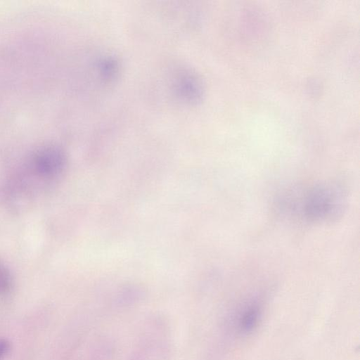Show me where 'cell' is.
I'll return each mask as SVG.
<instances>
[{"instance_id":"6da1fadb","label":"cell","mask_w":360,"mask_h":360,"mask_svg":"<svg viewBox=\"0 0 360 360\" xmlns=\"http://www.w3.org/2000/svg\"><path fill=\"white\" fill-rule=\"evenodd\" d=\"M170 353L169 326L155 315L143 323L127 360H169Z\"/></svg>"},{"instance_id":"7a4b0ae2","label":"cell","mask_w":360,"mask_h":360,"mask_svg":"<svg viewBox=\"0 0 360 360\" xmlns=\"http://www.w3.org/2000/svg\"><path fill=\"white\" fill-rule=\"evenodd\" d=\"M334 189L319 187L308 191L301 202V212L309 219H321L337 210L339 197Z\"/></svg>"},{"instance_id":"3957f363","label":"cell","mask_w":360,"mask_h":360,"mask_svg":"<svg viewBox=\"0 0 360 360\" xmlns=\"http://www.w3.org/2000/svg\"><path fill=\"white\" fill-rule=\"evenodd\" d=\"M262 314V304L256 300L249 301L240 306L233 313L232 326L238 334L248 335L259 326Z\"/></svg>"},{"instance_id":"277c9868","label":"cell","mask_w":360,"mask_h":360,"mask_svg":"<svg viewBox=\"0 0 360 360\" xmlns=\"http://www.w3.org/2000/svg\"><path fill=\"white\" fill-rule=\"evenodd\" d=\"M64 161V155L60 149L56 146H46L37 153L34 165L40 174L51 176L62 169Z\"/></svg>"},{"instance_id":"5b68a950","label":"cell","mask_w":360,"mask_h":360,"mask_svg":"<svg viewBox=\"0 0 360 360\" xmlns=\"http://www.w3.org/2000/svg\"><path fill=\"white\" fill-rule=\"evenodd\" d=\"M175 90L184 101L192 103L200 101L204 92L202 83L198 75L187 70L177 76Z\"/></svg>"},{"instance_id":"8992f818","label":"cell","mask_w":360,"mask_h":360,"mask_svg":"<svg viewBox=\"0 0 360 360\" xmlns=\"http://www.w3.org/2000/svg\"><path fill=\"white\" fill-rule=\"evenodd\" d=\"M116 354L114 342L108 337L96 340L90 346L87 360H113Z\"/></svg>"},{"instance_id":"52a82bcc","label":"cell","mask_w":360,"mask_h":360,"mask_svg":"<svg viewBox=\"0 0 360 360\" xmlns=\"http://www.w3.org/2000/svg\"><path fill=\"white\" fill-rule=\"evenodd\" d=\"M98 68L103 78L107 79H114L119 72L118 62L112 56L102 58L98 63Z\"/></svg>"},{"instance_id":"ba28073f","label":"cell","mask_w":360,"mask_h":360,"mask_svg":"<svg viewBox=\"0 0 360 360\" xmlns=\"http://www.w3.org/2000/svg\"><path fill=\"white\" fill-rule=\"evenodd\" d=\"M11 285L8 271L0 264V293L6 291Z\"/></svg>"},{"instance_id":"9c48e42d","label":"cell","mask_w":360,"mask_h":360,"mask_svg":"<svg viewBox=\"0 0 360 360\" xmlns=\"http://www.w3.org/2000/svg\"><path fill=\"white\" fill-rule=\"evenodd\" d=\"M10 347V344L6 340L0 338V360L8 354Z\"/></svg>"}]
</instances>
